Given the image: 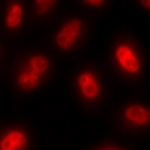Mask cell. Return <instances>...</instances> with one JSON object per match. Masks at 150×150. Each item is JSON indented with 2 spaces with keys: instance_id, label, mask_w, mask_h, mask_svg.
I'll use <instances>...</instances> for the list:
<instances>
[{
  "instance_id": "277c9868",
  "label": "cell",
  "mask_w": 150,
  "mask_h": 150,
  "mask_svg": "<svg viewBox=\"0 0 150 150\" xmlns=\"http://www.w3.org/2000/svg\"><path fill=\"white\" fill-rule=\"evenodd\" d=\"M89 23L81 15H72L63 20L56 29L53 36V45L62 54H71L84 44Z\"/></svg>"
},
{
  "instance_id": "8992f818",
  "label": "cell",
  "mask_w": 150,
  "mask_h": 150,
  "mask_svg": "<svg viewBox=\"0 0 150 150\" xmlns=\"http://www.w3.org/2000/svg\"><path fill=\"white\" fill-rule=\"evenodd\" d=\"M32 135L26 125L14 123L0 132V150H30Z\"/></svg>"
},
{
  "instance_id": "7c38bea8",
  "label": "cell",
  "mask_w": 150,
  "mask_h": 150,
  "mask_svg": "<svg viewBox=\"0 0 150 150\" xmlns=\"http://www.w3.org/2000/svg\"><path fill=\"white\" fill-rule=\"evenodd\" d=\"M2 57H3V48H2V44H0V62H2Z\"/></svg>"
},
{
  "instance_id": "3957f363",
  "label": "cell",
  "mask_w": 150,
  "mask_h": 150,
  "mask_svg": "<svg viewBox=\"0 0 150 150\" xmlns=\"http://www.w3.org/2000/svg\"><path fill=\"white\" fill-rule=\"evenodd\" d=\"M72 90L78 102L86 108H96L105 98V84L102 75L93 65H84L72 75Z\"/></svg>"
},
{
  "instance_id": "5b68a950",
  "label": "cell",
  "mask_w": 150,
  "mask_h": 150,
  "mask_svg": "<svg viewBox=\"0 0 150 150\" xmlns=\"http://www.w3.org/2000/svg\"><path fill=\"white\" fill-rule=\"evenodd\" d=\"M119 125L129 132H146L150 128V107L144 101L126 102L117 114Z\"/></svg>"
},
{
  "instance_id": "6da1fadb",
  "label": "cell",
  "mask_w": 150,
  "mask_h": 150,
  "mask_svg": "<svg viewBox=\"0 0 150 150\" xmlns=\"http://www.w3.org/2000/svg\"><path fill=\"white\" fill-rule=\"evenodd\" d=\"M110 62L116 74L129 83L140 81L147 68L146 56L138 41L129 35L114 38L110 50Z\"/></svg>"
},
{
  "instance_id": "7a4b0ae2",
  "label": "cell",
  "mask_w": 150,
  "mask_h": 150,
  "mask_svg": "<svg viewBox=\"0 0 150 150\" xmlns=\"http://www.w3.org/2000/svg\"><path fill=\"white\" fill-rule=\"evenodd\" d=\"M53 60L44 51H32L23 56L12 74V81L17 90L24 95L36 92L51 77Z\"/></svg>"
},
{
  "instance_id": "52a82bcc",
  "label": "cell",
  "mask_w": 150,
  "mask_h": 150,
  "mask_svg": "<svg viewBox=\"0 0 150 150\" xmlns=\"http://www.w3.org/2000/svg\"><path fill=\"white\" fill-rule=\"evenodd\" d=\"M26 24V5L20 0H9L5 5L3 26L8 35H17Z\"/></svg>"
},
{
  "instance_id": "ba28073f",
  "label": "cell",
  "mask_w": 150,
  "mask_h": 150,
  "mask_svg": "<svg viewBox=\"0 0 150 150\" xmlns=\"http://www.w3.org/2000/svg\"><path fill=\"white\" fill-rule=\"evenodd\" d=\"M57 6L59 0H35L32 3V12L39 21H45L56 14Z\"/></svg>"
},
{
  "instance_id": "8fae6325",
  "label": "cell",
  "mask_w": 150,
  "mask_h": 150,
  "mask_svg": "<svg viewBox=\"0 0 150 150\" xmlns=\"http://www.w3.org/2000/svg\"><path fill=\"white\" fill-rule=\"evenodd\" d=\"M138 5H141L143 9L150 11V2H149V0H141V2H138Z\"/></svg>"
},
{
  "instance_id": "9c48e42d",
  "label": "cell",
  "mask_w": 150,
  "mask_h": 150,
  "mask_svg": "<svg viewBox=\"0 0 150 150\" xmlns=\"http://www.w3.org/2000/svg\"><path fill=\"white\" fill-rule=\"evenodd\" d=\"M81 5L89 11H104L110 6V2L107 0H84L81 2Z\"/></svg>"
},
{
  "instance_id": "30bf717a",
  "label": "cell",
  "mask_w": 150,
  "mask_h": 150,
  "mask_svg": "<svg viewBox=\"0 0 150 150\" xmlns=\"http://www.w3.org/2000/svg\"><path fill=\"white\" fill-rule=\"evenodd\" d=\"M90 150H129V149H126V147L122 146V144H117L114 141H104V143L96 144Z\"/></svg>"
}]
</instances>
